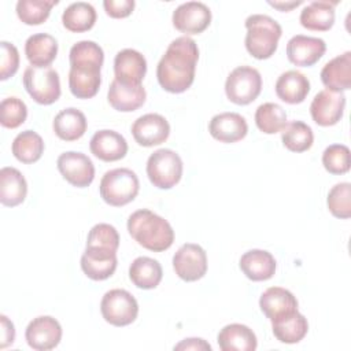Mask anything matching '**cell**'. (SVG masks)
Wrapping results in <instances>:
<instances>
[{
    "label": "cell",
    "mask_w": 351,
    "mask_h": 351,
    "mask_svg": "<svg viewBox=\"0 0 351 351\" xmlns=\"http://www.w3.org/2000/svg\"><path fill=\"white\" fill-rule=\"evenodd\" d=\"M199 48L193 38L181 36L174 38L156 67L159 85L170 93L185 92L195 80Z\"/></svg>",
    "instance_id": "6da1fadb"
},
{
    "label": "cell",
    "mask_w": 351,
    "mask_h": 351,
    "mask_svg": "<svg viewBox=\"0 0 351 351\" xmlns=\"http://www.w3.org/2000/svg\"><path fill=\"white\" fill-rule=\"evenodd\" d=\"M128 230L141 247L154 252L169 250L174 241V230L169 221L147 208L130 214Z\"/></svg>",
    "instance_id": "7a4b0ae2"
},
{
    "label": "cell",
    "mask_w": 351,
    "mask_h": 351,
    "mask_svg": "<svg viewBox=\"0 0 351 351\" xmlns=\"http://www.w3.org/2000/svg\"><path fill=\"white\" fill-rule=\"evenodd\" d=\"M245 48L251 56L263 60L274 55L282 34L281 25L269 15L252 14L245 19Z\"/></svg>",
    "instance_id": "3957f363"
},
{
    "label": "cell",
    "mask_w": 351,
    "mask_h": 351,
    "mask_svg": "<svg viewBox=\"0 0 351 351\" xmlns=\"http://www.w3.org/2000/svg\"><path fill=\"white\" fill-rule=\"evenodd\" d=\"M138 177L133 170L126 167L106 171L99 185L101 199L114 207H121L133 202L138 193Z\"/></svg>",
    "instance_id": "277c9868"
},
{
    "label": "cell",
    "mask_w": 351,
    "mask_h": 351,
    "mask_svg": "<svg viewBox=\"0 0 351 351\" xmlns=\"http://www.w3.org/2000/svg\"><path fill=\"white\" fill-rule=\"evenodd\" d=\"M147 176L151 184L159 189H170L182 177V160L169 148L156 149L147 160Z\"/></svg>",
    "instance_id": "5b68a950"
},
{
    "label": "cell",
    "mask_w": 351,
    "mask_h": 351,
    "mask_svg": "<svg viewBox=\"0 0 351 351\" xmlns=\"http://www.w3.org/2000/svg\"><path fill=\"white\" fill-rule=\"evenodd\" d=\"M23 86L38 104H52L60 97L59 74L52 67L29 66L23 73Z\"/></svg>",
    "instance_id": "8992f818"
},
{
    "label": "cell",
    "mask_w": 351,
    "mask_h": 351,
    "mask_svg": "<svg viewBox=\"0 0 351 351\" xmlns=\"http://www.w3.org/2000/svg\"><path fill=\"white\" fill-rule=\"evenodd\" d=\"M262 90L261 73L251 66L233 69L225 82L226 97L239 106L252 103Z\"/></svg>",
    "instance_id": "52a82bcc"
},
{
    "label": "cell",
    "mask_w": 351,
    "mask_h": 351,
    "mask_svg": "<svg viewBox=\"0 0 351 351\" xmlns=\"http://www.w3.org/2000/svg\"><path fill=\"white\" fill-rule=\"evenodd\" d=\"M100 311L106 322L114 326H126L134 322L138 314L136 298L126 289H110L100 302Z\"/></svg>",
    "instance_id": "ba28073f"
},
{
    "label": "cell",
    "mask_w": 351,
    "mask_h": 351,
    "mask_svg": "<svg viewBox=\"0 0 351 351\" xmlns=\"http://www.w3.org/2000/svg\"><path fill=\"white\" fill-rule=\"evenodd\" d=\"M173 269L184 281H197L207 271L206 251L195 243L182 244L173 256Z\"/></svg>",
    "instance_id": "9c48e42d"
},
{
    "label": "cell",
    "mask_w": 351,
    "mask_h": 351,
    "mask_svg": "<svg viewBox=\"0 0 351 351\" xmlns=\"http://www.w3.org/2000/svg\"><path fill=\"white\" fill-rule=\"evenodd\" d=\"M56 166L62 177L77 188H85L95 178V166L89 156L82 152L67 151L59 155Z\"/></svg>",
    "instance_id": "30bf717a"
},
{
    "label": "cell",
    "mask_w": 351,
    "mask_h": 351,
    "mask_svg": "<svg viewBox=\"0 0 351 351\" xmlns=\"http://www.w3.org/2000/svg\"><path fill=\"white\" fill-rule=\"evenodd\" d=\"M344 107L346 96L343 92L322 89L314 96L310 104V114L317 125L333 126L341 119Z\"/></svg>",
    "instance_id": "8fae6325"
},
{
    "label": "cell",
    "mask_w": 351,
    "mask_h": 351,
    "mask_svg": "<svg viewBox=\"0 0 351 351\" xmlns=\"http://www.w3.org/2000/svg\"><path fill=\"white\" fill-rule=\"evenodd\" d=\"M25 337L30 348L48 351L60 343L62 326L53 317L40 315L29 322L25 330Z\"/></svg>",
    "instance_id": "7c38bea8"
},
{
    "label": "cell",
    "mask_w": 351,
    "mask_h": 351,
    "mask_svg": "<svg viewBox=\"0 0 351 351\" xmlns=\"http://www.w3.org/2000/svg\"><path fill=\"white\" fill-rule=\"evenodd\" d=\"M173 26L185 34H199L211 23V11L202 1H186L173 11Z\"/></svg>",
    "instance_id": "4fadbf2b"
},
{
    "label": "cell",
    "mask_w": 351,
    "mask_h": 351,
    "mask_svg": "<svg viewBox=\"0 0 351 351\" xmlns=\"http://www.w3.org/2000/svg\"><path fill=\"white\" fill-rule=\"evenodd\" d=\"M132 134L138 145L154 147L165 143L170 134L167 119L155 112L138 117L132 125Z\"/></svg>",
    "instance_id": "5bb4252c"
},
{
    "label": "cell",
    "mask_w": 351,
    "mask_h": 351,
    "mask_svg": "<svg viewBox=\"0 0 351 351\" xmlns=\"http://www.w3.org/2000/svg\"><path fill=\"white\" fill-rule=\"evenodd\" d=\"M326 44L322 38L296 34L287 44V56L295 66L310 67L315 64L325 53Z\"/></svg>",
    "instance_id": "9a60e30c"
},
{
    "label": "cell",
    "mask_w": 351,
    "mask_h": 351,
    "mask_svg": "<svg viewBox=\"0 0 351 351\" xmlns=\"http://www.w3.org/2000/svg\"><path fill=\"white\" fill-rule=\"evenodd\" d=\"M147 73V60L136 49L125 48L115 55L114 74L115 80L126 85H141Z\"/></svg>",
    "instance_id": "2e32d148"
},
{
    "label": "cell",
    "mask_w": 351,
    "mask_h": 351,
    "mask_svg": "<svg viewBox=\"0 0 351 351\" xmlns=\"http://www.w3.org/2000/svg\"><path fill=\"white\" fill-rule=\"evenodd\" d=\"M117 252L106 248L86 247L81 256L82 271L95 281L107 280L117 269Z\"/></svg>",
    "instance_id": "e0dca14e"
},
{
    "label": "cell",
    "mask_w": 351,
    "mask_h": 351,
    "mask_svg": "<svg viewBox=\"0 0 351 351\" xmlns=\"http://www.w3.org/2000/svg\"><path fill=\"white\" fill-rule=\"evenodd\" d=\"M208 132L221 143H236L247 136L248 125L245 118L237 112H221L211 118Z\"/></svg>",
    "instance_id": "ac0fdd59"
},
{
    "label": "cell",
    "mask_w": 351,
    "mask_h": 351,
    "mask_svg": "<svg viewBox=\"0 0 351 351\" xmlns=\"http://www.w3.org/2000/svg\"><path fill=\"white\" fill-rule=\"evenodd\" d=\"M90 152L100 160L115 162L128 154V143L125 137L111 129L96 132L89 143Z\"/></svg>",
    "instance_id": "d6986e66"
},
{
    "label": "cell",
    "mask_w": 351,
    "mask_h": 351,
    "mask_svg": "<svg viewBox=\"0 0 351 351\" xmlns=\"http://www.w3.org/2000/svg\"><path fill=\"white\" fill-rule=\"evenodd\" d=\"M101 67L74 64L69 71V88L70 92L78 99L93 97L101 84Z\"/></svg>",
    "instance_id": "ffe728a7"
},
{
    "label": "cell",
    "mask_w": 351,
    "mask_h": 351,
    "mask_svg": "<svg viewBox=\"0 0 351 351\" xmlns=\"http://www.w3.org/2000/svg\"><path fill=\"white\" fill-rule=\"evenodd\" d=\"M107 99L114 110L130 112L145 103L147 92L143 85H126L114 78L110 84Z\"/></svg>",
    "instance_id": "44dd1931"
},
{
    "label": "cell",
    "mask_w": 351,
    "mask_h": 351,
    "mask_svg": "<svg viewBox=\"0 0 351 351\" xmlns=\"http://www.w3.org/2000/svg\"><path fill=\"white\" fill-rule=\"evenodd\" d=\"M259 307L270 321H274L298 311V300L291 291L281 287H270L261 295Z\"/></svg>",
    "instance_id": "7402d4cb"
},
{
    "label": "cell",
    "mask_w": 351,
    "mask_h": 351,
    "mask_svg": "<svg viewBox=\"0 0 351 351\" xmlns=\"http://www.w3.org/2000/svg\"><path fill=\"white\" fill-rule=\"evenodd\" d=\"M321 81L326 89L343 92L351 88V52L330 59L321 70Z\"/></svg>",
    "instance_id": "603a6c76"
},
{
    "label": "cell",
    "mask_w": 351,
    "mask_h": 351,
    "mask_svg": "<svg viewBox=\"0 0 351 351\" xmlns=\"http://www.w3.org/2000/svg\"><path fill=\"white\" fill-rule=\"evenodd\" d=\"M239 266L247 278L252 281H266L276 273V259L265 250H250L240 258Z\"/></svg>",
    "instance_id": "cb8c5ba5"
},
{
    "label": "cell",
    "mask_w": 351,
    "mask_h": 351,
    "mask_svg": "<svg viewBox=\"0 0 351 351\" xmlns=\"http://www.w3.org/2000/svg\"><path fill=\"white\" fill-rule=\"evenodd\" d=\"M274 89L282 101L288 104H299L304 101L310 92V81L303 73L288 70L277 78Z\"/></svg>",
    "instance_id": "d4e9b609"
},
{
    "label": "cell",
    "mask_w": 351,
    "mask_h": 351,
    "mask_svg": "<svg viewBox=\"0 0 351 351\" xmlns=\"http://www.w3.org/2000/svg\"><path fill=\"white\" fill-rule=\"evenodd\" d=\"M337 1L315 0L307 4L299 16L300 25L307 30L326 32L335 23V7Z\"/></svg>",
    "instance_id": "484cf974"
},
{
    "label": "cell",
    "mask_w": 351,
    "mask_h": 351,
    "mask_svg": "<svg viewBox=\"0 0 351 351\" xmlns=\"http://www.w3.org/2000/svg\"><path fill=\"white\" fill-rule=\"evenodd\" d=\"M25 55L33 67H48L58 55V41L48 33L32 34L25 43Z\"/></svg>",
    "instance_id": "4316f807"
},
{
    "label": "cell",
    "mask_w": 351,
    "mask_h": 351,
    "mask_svg": "<svg viewBox=\"0 0 351 351\" xmlns=\"http://www.w3.org/2000/svg\"><path fill=\"white\" fill-rule=\"evenodd\" d=\"M217 341L222 351H254L258 346L254 330L243 324L225 325L219 330Z\"/></svg>",
    "instance_id": "83f0119b"
},
{
    "label": "cell",
    "mask_w": 351,
    "mask_h": 351,
    "mask_svg": "<svg viewBox=\"0 0 351 351\" xmlns=\"http://www.w3.org/2000/svg\"><path fill=\"white\" fill-rule=\"evenodd\" d=\"M86 126L88 122L85 114L74 107L59 111L52 122L55 134L64 141H75L81 138L86 132Z\"/></svg>",
    "instance_id": "f1b7e54d"
},
{
    "label": "cell",
    "mask_w": 351,
    "mask_h": 351,
    "mask_svg": "<svg viewBox=\"0 0 351 351\" xmlns=\"http://www.w3.org/2000/svg\"><path fill=\"white\" fill-rule=\"evenodd\" d=\"M27 195V182L23 174L15 167H3L0 170V202L3 206L15 207L21 204Z\"/></svg>",
    "instance_id": "f546056e"
},
{
    "label": "cell",
    "mask_w": 351,
    "mask_h": 351,
    "mask_svg": "<svg viewBox=\"0 0 351 351\" xmlns=\"http://www.w3.org/2000/svg\"><path fill=\"white\" fill-rule=\"evenodd\" d=\"M271 330L278 341L295 344L303 340V337L307 335L308 322L303 314L293 311L271 321Z\"/></svg>",
    "instance_id": "4dcf8cb0"
},
{
    "label": "cell",
    "mask_w": 351,
    "mask_h": 351,
    "mask_svg": "<svg viewBox=\"0 0 351 351\" xmlns=\"http://www.w3.org/2000/svg\"><path fill=\"white\" fill-rule=\"evenodd\" d=\"M163 277L160 263L149 256H138L129 266V278L140 289H154Z\"/></svg>",
    "instance_id": "1f68e13d"
},
{
    "label": "cell",
    "mask_w": 351,
    "mask_h": 351,
    "mask_svg": "<svg viewBox=\"0 0 351 351\" xmlns=\"http://www.w3.org/2000/svg\"><path fill=\"white\" fill-rule=\"evenodd\" d=\"M96 10L90 3H71L62 14L63 26L73 33H82L93 27L96 22Z\"/></svg>",
    "instance_id": "d6a6232c"
},
{
    "label": "cell",
    "mask_w": 351,
    "mask_h": 351,
    "mask_svg": "<svg viewBox=\"0 0 351 351\" xmlns=\"http://www.w3.org/2000/svg\"><path fill=\"white\" fill-rule=\"evenodd\" d=\"M11 151L19 162L34 163L44 152V141L38 133L33 130H23L14 138Z\"/></svg>",
    "instance_id": "836d02e7"
},
{
    "label": "cell",
    "mask_w": 351,
    "mask_h": 351,
    "mask_svg": "<svg viewBox=\"0 0 351 351\" xmlns=\"http://www.w3.org/2000/svg\"><path fill=\"white\" fill-rule=\"evenodd\" d=\"M255 123L266 134L282 132L287 126V112L277 103H263L255 111Z\"/></svg>",
    "instance_id": "e575fe53"
},
{
    "label": "cell",
    "mask_w": 351,
    "mask_h": 351,
    "mask_svg": "<svg viewBox=\"0 0 351 351\" xmlns=\"http://www.w3.org/2000/svg\"><path fill=\"white\" fill-rule=\"evenodd\" d=\"M282 145L292 152H304L311 148L314 134L311 128L302 121H292L287 123L281 132Z\"/></svg>",
    "instance_id": "d590c367"
},
{
    "label": "cell",
    "mask_w": 351,
    "mask_h": 351,
    "mask_svg": "<svg viewBox=\"0 0 351 351\" xmlns=\"http://www.w3.org/2000/svg\"><path fill=\"white\" fill-rule=\"evenodd\" d=\"M58 4V0H19L16 3V15L25 25L44 23L51 8Z\"/></svg>",
    "instance_id": "8d00e7d4"
},
{
    "label": "cell",
    "mask_w": 351,
    "mask_h": 351,
    "mask_svg": "<svg viewBox=\"0 0 351 351\" xmlns=\"http://www.w3.org/2000/svg\"><path fill=\"white\" fill-rule=\"evenodd\" d=\"M70 66L85 64L101 67L104 62V52L99 44L90 40H82L75 43L69 53Z\"/></svg>",
    "instance_id": "74e56055"
},
{
    "label": "cell",
    "mask_w": 351,
    "mask_h": 351,
    "mask_svg": "<svg viewBox=\"0 0 351 351\" xmlns=\"http://www.w3.org/2000/svg\"><path fill=\"white\" fill-rule=\"evenodd\" d=\"M326 204L333 217L347 219L351 217V184L339 182L328 193Z\"/></svg>",
    "instance_id": "f35d334b"
},
{
    "label": "cell",
    "mask_w": 351,
    "mask_h": 351,
    "mask_svg": "<svg viewBox=\"0 0 351 351\" xmlns=\"http://www.w3.org/2000/svg\"><path fill=\"white\" fill-rule=\"evenodd\" d=\"M27 117V107L23 100L11 96L0 103V123L4 128L15 129L21 126Z\"/></svg>",
    "instance_id": "ab89813d"
},
{
    "label": "cell",
    "mask_w": 351,
    "mask_h": 351,
    "mask_svg": "<svg viewBox=\"0 0 351 351\" xmlns=\"http://www.w3.org/2000/svg\"><path fill=\"white\" fill-rule=\"evenodd\" d=\"M350 163V149L344 144H332L322 154V165L330 174L347 173Z\"/></svg>",
    "instance_id": "60d3db41"
},
{
    "label": "cell",
    "mask_w": 351,
    "mask_h": 351,
    "mask_svg": "<svg viewBox=\"0 0 351 351\" xmlns=\"http://www.w3.org/2000/svg\"><path fill=\"white\" fill-rule=\"evenodd\" d=\"M86 247H97L115 251L119 247V234L110 223H96L88 233Z\"/></svg>",
    "instance_id": "b9f144b4"
},
{
    "label": "cell",
    "mask_w": 351,
    "mask_h": 351,
    "mask_svg": "<svg viewBox=\"0 0 351 351\" xmlns=\"http://www.w3.org/2000/svg\"><path fill=\"white\" fill-rule=\"evenodd\" d=\"M0 80L5 81L18 71L19 52L16 47L8 41L0 43Z\"/></svg>",
    "instance_id": "7bdbcfd3"
},
{
    "label": "cell",
    "mask_w": 351,
    "mask_h": 351,
    "mask_svg": "<svg viewBox=\"0 0 351 351\" xmlns=\"http://www.w3.org/2000/svg\"><path fill=\"white\" fill-rule=\"evenodd\" d=\"M134 0H104L103 7L111 18H126L134 10Z\"/></svg>",
    "instance_id": "ee69618b"
},
{
    "label": "cell",
    "mask_w": 351,
    "mask_h": 351,
    "mask_svg": "<svg viewBox=\"0 0 351 351\" xmlns=\"http://www.w3.org/2000/svg\"><path fill=\"white\" fill-rule=\"evenodd\" d=\"M0 322H1L0 348H5L10 344H12L15 340V329H14V324L4 314L0 315Z\"/></svg>",
    "instance_id": "f6af8a7d"
},
{
    "label": "cell",
    "mask_w": 351,
    "mask_h": 351,
    "mask_svg": "<svg viewBox=\"0 0 351 351\" xmlns=\"http://www.w3.org/2000/svg\"><path fill=\"white\" fill-rule=\"evenodd\" d=\"M174 350H208L211 351V346L203 340V339H199V337H189V339H185L182 341H180L178 344L174 346Z\"/></svg>",
    "instance_id": "bcb514c9"
},
{
    "label": "cell",
    "mask_w": 351,
    "mask_h": 351,
    "mask_svg": "<svg viewBox=\"0 0 351 351\" xmlns=\"http://www.w3.org/2000/svg\"><path fill=\"white\" fill-rule=\"evenodd\" d=\"M271 7L280 10V11H291L293 7H298L299 4H302V0L298 1H267Z\"/></svg>",
    "instance_id": "7dc6e473"
}]
</instances>
